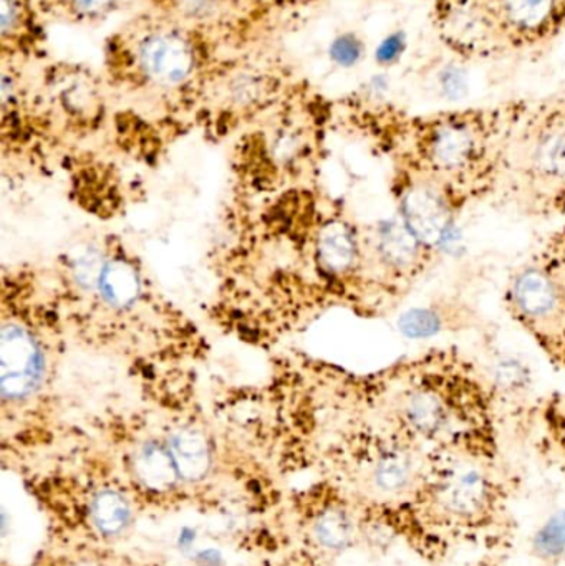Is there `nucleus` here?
Masks as SVG:
<instances>
[{
  "label": "nucleus",
  "mask_w": 565,
  "mask_h": 566,
  "mask_svg": "<svg viewBox=\"0 0 565 566\" xmlns=\"http://www.w3.org/2000/svg\"><path fill=\"white\" fill-rule=\"evenodd\" d=\"M378 398L384 422L440 454L500 464L503 408L483 366L435 346L390 366Z\"/></svg>",
  "instance_id": "1"
},
{
  "label": "nucleus",
  "mask_w": 565,
  "mask_h": 566,
  "mask_svg": "<svg viewBox=\"0 0 565 566\" xmlns=\"http://www.w3.org/2000/svg\"><path fill=\"white\" fill-rule=\"evenodd\" d=\"M526 108L520 102L430 115L391 113L384 145L395 179L435 186L463 212L496 198L508 145Z\"/></svg>",
  "instance_id": "2"
},
{
  "label": "nucleus",
  "mask_w": 565,
  "mask_h": 566,
  "mask_svg": "<svg viewBox=\"0 0 565 566\" xmlns=\"http://www.w3.org/2000/svg\"><path fill=\"white\" fill-rule=\"evenodd\" d=\"M513 488L500 464L441 454L411 502L421 560L441 565L460 545L500 552L513 545Z\"/></svg>",
  "instance_id": "3"
},
{
  "label": "nucleus",
  "mask_w": 565,
  "mask_h": 566,
  "mask_svg": "<svg viewBox=\"0 0 565 566\" xmlns=\"http://www.w3.org/2000/svg\"><path fill=\"white\" fill-rule=\"evenodd\" d=\"M520 214L565 219V99L527 103L511 135L498 196Z\"/></svg>",
  "instance_id": "4"
},
{
  "label": "nucleus",
  "mask_w": 565,
  "mask_h": 566,
  "mask_svg": "<svg viewBox=\"0 0 565 566\" xmlns=\"http://www.w3.org/2000/svg\"><path fill=\"white\" fill-rule=\"evenodd\" d=\"M503 305L565 376V219L511 272Z\"/></svg>",
  "instance_id": "5"
},
{
  "label": "nucleus",
  "mask_w": 565,
  "mask_h": 566,
  "mask_svg": "<svg viewBox=\"0 0 565 566\" xmlns=\"http://www.w3.org/2000/svg\"><path fill=\"white\" fill-rule=\"evenodd\" d=\"M123 39L119 53L126 72H135L146 83L175 88L198 72V45L179 25L143 23Z\"/></svg>",
  "instance_id": "6"
},
{
  "label": "nucleus",
  "mask_w": 565,
  "mask_h": 566,
  "mask_svg": "<svg viewBox=\"0 0 565 566\" xmlns=\"http://www.w3.org/2000/svg\"><path fill=\"white\" fill-rule=\"evenodd\" d=\"M372 244L381 290L394 300L405 298L440 258L407 228L397 212L377 226Z\"/></svg>",
  "instance_id": "7"
},
{
  "label": "nucleus",
  "mask_w": 565,
  "mask_h": 566,
  "mask_svg": "<svg viewBox=\"0 0 565 566\" xmlns=\"http://www.w3.org/2000/svg\"><path fill=\"white\" fill-rule=\"evenodd\" d=\"M395 212L401 221L425 245L441 255L464 214L460 206L441 189L408 179H395Z\"/></svg>",
  "instance_id": "8"
},
{
  "label": "nucleus",
  "mask_w": 565,
  "mask_h": 566,
  "mask_svg": "<svg viewBox=\"0 0 565 566\" xmlns=\"http://www.w3.org/2000/svg\"><path fill=\"white\" fill-rule=\"evenodd\" d=\"M501 42L517 49L553 40L565 27V0H486Z\"/></svg>",
  "instance_id": "9"
},
{
  "label": "nucleus",
  "mask_w": 565,
  "mask_h": 566,
  "mask_svg": "<svg viewBox=\"0 0 565 566\" xmlns=\"http://www.w3.org/2000/svg\"><path fill=\"white\" fill-rule=\"evenodd\" d=\"M43 378V356L35 338L17 323L0 332V391L3 398H27L39 389Z\"/></svg>",
  "instance_id": "10"
},
{
  "label": "nucleus",
  "mask_w": 565,
  "mask_h": 566,
  "mask_svg": "<svg viewBox=\"0 0 565 566\" xmlns=\"http://www.w3.org/2000/svg\"><path fill=\"white\" fill-rule=\"evenodd\" d=\"M534 444L541 458L565 475V392L544 396L531 409Z\"/></svg>",
  "instance_id": "11"
},
{
  "label": "nucleus",
  "mask_w": 565,
  "mask_h": 566,
  "mask_svg": "<svg viewBox=\"0 0 565 566\" xmlns=\"http://www.w3.org/2000/svg\"><path fill=\"white\" fill-rule=\"evenodd\" d=\"M483 368L504 406L510 405V401L527 398L533 392V369L523 356L496 352Z\"/></svg>",
  "instance_id": "12"
},
{
  "label": "nucleus",
  "mask_w": 565,
  "mask_h": 566,
  "mask_svg": "<svg viewBox=\"0 0 565 566\" xmlns=\"http://www.w3.org/2000/svg\"><path fill=\"white\" fill-rule=\"evenodd\" d=\"M318 254L327 271L341 275L348 274L360 262V242L350 226L334 222L322 232Z\"/></svg>",
  "instance_id": "13"
},
{
  "label": "nucleus",
  "mask_w": 565,
  "mask_h": 566,
  "mask_svg": "<svg viewBox=\"0 0 565 566\" xmlns=\"http://www.w3.org/2000/svg\"><path fill=\"white\" fill-rule=\"evenodd\" d=\"M179 478L199 481L208 474L211 454L205 436L196 429H179L169 439L168 446Z\"/></svg>",
  "instance_id": "14"
},
{
  "label": "nucleus",
  "mask_w": 565,
  "mask_h": 566,
  "mask_svg": "<svg viewBox=\"0 0 565 566\" xmlns=\"http://www.w3.org/2000/svg\"><path fill=\"white\" fill-rule=\"evenodd\" d=\"M136 474L153 491H168L175 488L179 478L171 452L156 442H146L136 452Z\"/></svg>",
  "instance_id": "15"
},
{
  "label": "nucleus",
  "mask_w": 565,
  "mask_h": 566,
  "mask_svg": "<svg viewBox=\"0 0 565 566\" xmlns=\"http://www.w3.org/2000/svg\"><path fill=\"white\" fill-rule=\"evenodd\" d=\"M93 525L106 537L122 534L132 521V509L119 492L103 489L96 492L90 505Z\"/></svg>",
  "instance_id": "16"
},
{
  "label": "nucleus",
  "mask_w": 565,
  "mask_h": 566,
  "mask_svg": "<svg viewBox=\"0 0 565 566\" xmlns=\"http://www.w3.org/2000/svg\"><path fill=\"white\" fill-rule=\"evenodd\" d=\"M103 298L116 308H125L135 302L139 293V279L135 269L125 262H109L100 279Z\"/></svg>",
  "instance_id": "17"
},
{
  "label": "nucleus",
  "mask_w": 565,
  "mask_h": 566,
  "mask_svg": "<svg viewBox=\"0 0 565 566\" xmlns=\"http://www.w3.org/2000/svg\"><path fill=\"white\" fill-rule=\"evenodd\" d=\"M531 554L544 566H559L565 558V509L551 515L533 535Z\"/></svg>",
  "instance_id": "18"
},
{
  "label": "nucleus",
  "mask_w": 565,
  "mask_h": 566,
  "mask_svg": "<svg viewBox=\"0 0 565 566\" xmlns=\"http://www.w3.org/2000/svg\"><path fill=\"white\" fill-rule=\"evenodd\" d=\"M56 13L76 22H98L116 12L125 0H46Z\"/></svg>",
  "instance_id": "19"
},
{
  "label": "nucleus",
  "mask_w": 565,
  "mask_h": 566,
  "mask_svg": "<svg viewBox=\"0 0 565 566\" xmlns=\"http://www.w3.org/2000/svg\"><path fill=\"white\" fill-rule=\"evenodd\" d=\"M228 0H168L172 12L188 22H208L226 9Z\"/></svg>",
  "instance_id": "20"
},
{
  "label": "nucleus",
  "mask_w": 565,
  "mask_h": 566,
  "mask_svg": "<svg viewBox=\"0 0 565 566\" xmlns=\"http://www.w3.org/2000/svg\"><path fill=\"white\" fill-rule=\"evenodd\" d=\"M105 265L98 252L86 249V251L76 255L75 262H73V274H75L76 282L80 285L98 286Z\"/></svg>",
  "instance_id": "21"
},
{
  "label": "nucleus",
  "mask_w": 565,
  "mask_h": 566,
  "mask_svg": "<svg viewBox=\"0 0 565 566\" xmlns=\"http://www.w3.org/2000/svg\"><path fill=\"white\" fill-rule=\"evenodd\" d=\"M27 7L23 0H2V39L3 42L25 32Z\"/></svg>",
  "instance_id": "22"
},
{
  "label": "nucleus",
  "mask_w": 565,
  "mask_h": 566,
  "mask_svg": "<svg viewBox=\"0 0 565 566\" xmlns=\"http://www.w3.org/2000/svg\"><path fill=\"white\" fill-rule=\"evenodd\" d=\"M331 53L332 59H334L338 65H354L362 55L360 42H358L355 36H341V39H337L332 43Z\"/></svg>",
  "instance_id": "23"
},
{
  "label": "nucleus",
  "mask_w": 565,
  "mask_h": 566,
  "mask_svg": "<svg viewBox=\"0 0 565 566\" xmlns=\"http://www.w3.org/2000/svg\"><path fill=\"white\" fill-rule=\"evenodd\" d=\"M468 566H511L508 564L506 557L500 552H484L478 560Z\"/></svg>",
  "instance_id": "24"
}]
</instances>
